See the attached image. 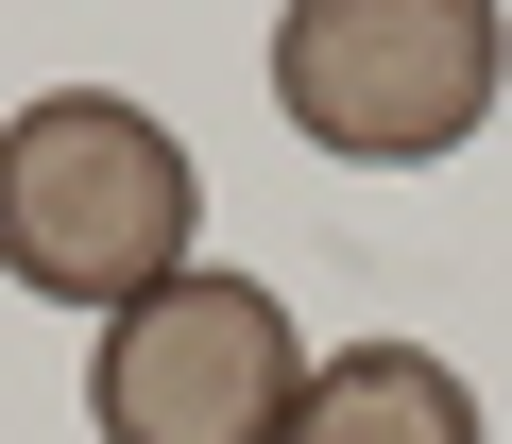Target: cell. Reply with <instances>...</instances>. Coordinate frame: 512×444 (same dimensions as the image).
<instances>
[{"label": "cell", "instance_id": "obj_1", "mask_svg": "<svg viewBox=\"0 0 512 444\" xmlns=\"http://www.w3.org/2000/svg\"><path fill=\"white\" fill-rule=\"evenodd\" d=\"M205 240V171L154 103H103V86H52L0 120V274L35 308H86L120 325L137 291H171Z\"/></svg>", "mask_w": 512, "mask_h": 444}, {"label": "cell", "instance_id": "obj_2", "mask_svg": "<svg viewBox=\"0 0 512 444\" xmlns=\"http://www.w3.org/2000/svg\"><path fill=\"white\" fill-rule=\"evenodd\" d=\"M495 86H512V18L495 0H291L274 18V103L342 171L461 154L495 120Z\"/></svg>", "mask_w": 512, "mask_h": 444}, {"label": "cell", "instance_id": "obj_3", "mask_svg": "<svg viewBox=\"0 0 512 444\" xmlns=\"http://www.w3.org/2000/svg\"><path fill=\"white\" fill-rule=\"evenodd\" d=\"M291 393H308L291 308L256 291V274H205V257L171 291H137L103 325V359H86V427L103 444H274Z\"/></svg>", "mask_w": 512, "mask_h": 444}, {"label": "cell", "instance_id": "obj_4", "mask_svg": "<svg viewBox=\"0 0 512 444\" xmlns=\"http://www.w3.org/2000/svg\"><path fill=\"white\" fill-rule=\"evenodd\" d=\"M274 444H478V393L427 342H342V359H308Z\"/></svg>", "mask_w": 512, "mask_h": 444}]
</instances>
